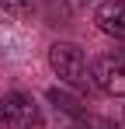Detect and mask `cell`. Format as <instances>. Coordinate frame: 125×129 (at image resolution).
Listing matches in <instances>:
<instances>
[{
  "instance_id": "2",
  "label": "cell",
  "mask_w": 125,
  "mask_h": 129,
  "mask_svg": "<svg viewBox=\"0 0 125 129\" xmlns=\"http://www.w3.org/2000/svg\"><path fill=\"white\" fill-rule=\"evenodd\" d=\"M0 126L4 129H35L38 126V105L24 91H7L0 98Z\"/></svg>"
},
{
  "instance_id": "3",
  "label": "cell",
  "mask_w": 125,
  "mask_h": 129,
  "mask_svg": "<svg viewBox=\"0 0 125 129\" xmlns=\"http://www.w3.org/2000/svg\"><path fill=\"white\" fill-rule=\"evenodd\" d=\"M90 84L104 91V94H115V98H125V63L108 52V56H97L90 63Z\"/></svg>"
},
{
  "instance_id": "6",
  "label": "cell",
  "mask_w": 125,
  "mask_h": 129,
  "mask_svg": "<svg viewBox=\"0 0 125 129\" xmlns=\"http://www.w3.org/2000/svg\"><path fill=\"white\" fill-rule=\"evenodd\" d=\"M28 4H31V0H0V11H7V14H14V18H18V14L28 11Z\"/></svg>"
},
{
  "instance_id": "5",
  "label": "cell",
  "mask_w": 125,
  "mask_h": 129,
  "mask_svg": "<svg viewBox=\"0 0 125 129\" xmlns=\"http://www.w3.org/2000/svg\"><path fill=\"white\" fill-rule=\"evenodd\" d=\"M49 101L56 105V112H66V115H77V119H83L87 112H83V105H80V98H73L70 91H62V87H52L49 91Z\"/></svg>"
},
{
  "instance_id": "7",
  "label": "cell",
  "mask_w": 125,
  "mask_h": 129,
  "mask_svg": "<svg viewBox=\"0 0 125 129\" xmlns=\"http://www.w3.org/2000/svg\"><path fill=\"white\" fill-rule=\"evenodd\" d=\"M115 56H118V59H122V63H125V39H122V45L115 49Z\"/></svg>"
},
{
  "instance_id": "4",
  "label": "cell",
  "mask_w": 125,
  "mask_h": 129,
  "mask_svg": "<svg viewBox=\"0 0 125 129\" xmlns=\"http://www.w3.org/2000/svg\"><path fill=\"white\" fill-rule=\"evenodd\" d=\"M94 21L104 35L125 39V0H101V7L94 11Z\"/></svg>"
},
{
  "instance_id": "1",
  "label": "cell",
  "mask_w": 125,
  "mask_h": 129,
  "mask_svg": "<svg viewBox=\"0 0 125 129\" xmlns=\"http://www.w3.org/2000/svg\"><path fill=\"white\" fill-rule=\"evenodd\" d=\"M49 66H52V73L59 77V84L66 87H83L90 84V70H87V56H83L80 45L73 42H52L49 45Z\"/></svg>"
}]
</instances>
